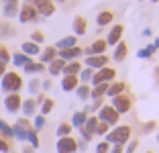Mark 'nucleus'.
Listing matches in <instances>:
<instances>
[{
	"label": "nucleus",
	"mask_w": 159,
	"mask_h": 153,
	"mask_svg": "<svg viewBox=\"0 0 159 153\" xmlns=\"http://www.w3.org/2000/svg\"><path fill=\"white\" fill-rule=\"evenodd\" d=\"M131 135H133V129L129 125H116L106 133L104 141H108L110 145H122V147H125V145L133 139Z\"/></svg>",
	"instance_id": "obj_1"
},
{
	"label": "nucleus",
	"mask_w": 159,
	"mask_h": 153,
	"mask_svg": "<svg viewBox=\"0 0 159 153\" xmlns=\"http://www.w3.org/2000/svg\"><path fill=\"white\" fill-rule=\"evenodd\" d=\"M23 86H25V82H23V76L19 72H6L0 78V90L4 94H19Z\"/></svg>",
	"instance_id": "obj_2"
},
{
	"label": "nucleus",
	"mask_w": 159,
	"mask_h": 153,
	"mask_svg": "<svg viewBox=\"0 0 159 153\" xmlns=\"http://www.w3.org/2000/svg\"><path fill=\"white\" fill-rule=\"evenodd\" d=\"M25 2L33 6V8L37 10V14L43 16V19L55 14V2H53V0H25Z\"/></svg>",
	"instance_id": "obj_3"
},
{
	"label": "nucleus",
	"mask_w": 159,
	"mask_h": 153,
	"mask_svg": "<svg viewBox=\"0 0 159 153\" xmlns=\"http://www.w3.org/2000/svg\"><path fill=\"white\" fill-rule=\"evenodd\" d=\"M96 116H98V121H100V123H106L110 129H112V127H116L118 121H120V114H118V112L114 110L110 104H104V106L98 110V114H96Z\"/></svg>",
	"instance_id": "obj_4"
},
{
	"label": "nucleus",
	"mask_w": 159,
	"mask_h": 153,
	"mask_svg": "<svg viewBox=\"0 0 159 153\" xmlns=\"http://www.w3.org/2000/svg\"><path fill=\"white\" fill-rule=\"evenodd\" d=\"M116 80V70L114 67H110V65H106V67H102V70H96L94 72V78L92 82H90V86H96V84H110Z\"/></svg>",
	"instance_id": "obj_5"
},
{
	"label": "nucleus",
	"mask_w": 159,
	"mask_h": 153,
	"mask_svg": "<svg viewBox=\"0 0 159 153\" xmlns=\"http://www.w3.org/2000/svg\"><path fill=\"white\" fill-rule=\"evenodd\" d=\"M110 106H112L118 114H126V112H131V108H133V98L125 92V94H120V96L110 98Z\"/></svg>",
	"instance_id": "obj_6"
},
{
	"label": "nucleus",
	"mask_w": 159,
	"mask_h": 153,
	"mask_svg": "<svg viewBox=\"0 0 159 153\" xmlns=\"http://www.w3.org/2000/svg\"><path fill=\"white\" fill-rule=\"evenodd\" d=\"M57 153H78V139L75 137H59L55 143Z\"/></svg>",
	"instance_id": "obj_7"
},
{
	"label": "nucleus",
	"mask_w": 159,
	"mask_h": 153,
	"mask_svg": "<svg viewBox=\"0 0 159 153\" xmlns=\"http://www.w3.org/2000/svg\"><path fill=\"white\" fill-rule=\"evenodd\" d=\"M33 129V125H31V121L29 118H19V121L12 125V135L16 137L19 141H27V135H29V131Z\"/></svg>",
	"instance_id": "obj_8"
},
{
	"label": "nucleus",
	"mask_w": 159,
	"mask_h": 153,
	"mask_svg": "<svg viewBox=\"0 0 159 153\" xmlns=\"http://www.w3.org/2000/svg\"><path fill=\"white\" fill-rule=\"evenodd\" d=\"M16 16H19V21H20L23 25H25V23H37V21L41 19V16L37 14V10H35L31 4H27V2H25V4H20L19 14H16Z\"/></svg>",
	"instance_id": "obj_9"
},
{
	"label": "nucleus",
	"mask_w": 159,
	"mask_h": 153,
	"mask_svg": "<svg viewBox=\"0 0 159 153\" xmlns=\"http://www.w3.org/2000/svg\"><path fill=\"white\" fill-rule=\"evenodd\" d=\"M108 61H110V59H108V55L104 53V55H88V57L84 59V63H86V67H90V70L96 72V70H102V67H106Z\"/></svg>",
	"instance_id": "obj_10"
},
{
	"label": "nucleus",
	"mask_w": 159,
	"mask_h": 153,
	"mask_svg": "<svg viewBox=\"0 0 159 153\" xmlns=\"http://www.w3.org/2000/svg\"><path fill=\"white\" fill-rule=\"evenodd\" d=\"M0 10L4 14L6 19H14L16 14H19V8H20V2L19 0H0Z\"/></svg>",
	"instance_id": "obj_11"
},
{
	"label": "nucleus",
	"mask_w": 159,
	"mask_h": 153,
	"mask_svg": "<svg viewBox=\"0 0 159 153\" xmlns=\"http://www.w3.org/2000/svg\"><path fill=\"white\" fill-rule=\"evenodd\" d=\"M20 104H23L20 94H6L4 96V108H6V112H10V114H16V112L20 110Z\"/></svg>",
	"instance_id": "obj_12"
},
{
	"label": "nucleus",
	"mask_w": 159,
	"mask_h": 153,
	"mask_svg": "<svg viewBox=\"0 0 159 153\" xmlns=\"http://www.w3.org/2000/svg\"><path fill=\"white\" fill-rule=\"evenodd\" d=\"M122 33H125V27L122 25H112L110 27V31H108V35H106V45L108 47H114L116 43H120L122 41Z\"/></svg>",
	"instance_id": "obj_13"
},
{
	"label": "nucleus",
	"mask_w": 159,
	"mask_h": 153,
	"mask_svg": "<svg viewBox=\"0 0 159 153\" xmlns=\"http://www.w3.org/2000/svg\"><path fill=\"white\" fill-rule=\"evenodd\" d=\"M82 55H84V49H82L80 45L70 47V49L57 51V57H59V59H63V61H75V59H80Z\"/></svg>",
	"instance_id": "obj_14"
},
{
	"label": "nucleus",
	"mask_w": 159,
	"mask_h": 153,
	"mask_svg": "<svg viewBox=\"0 0 159 153\" xmlns=\"http://www.w3.org/2000/svg\"><path fill=\"white\" fill-rule=\"evenodd\" d=\"M106 47L108 45H106L104 39H96L94 43H90V45L84 49V53H86V57L88 55H104V53H106Z\"/></svg>",
	"instance_id": "obj_15"
},
{
	"label": "nucleus",
	"mask_w": 159,
	"mask_h": 153,
	"mask_svg": "<svg viewBox=\"0 0 159 153\" xmlns=\"http://www.w3.org/2000/svg\"><path fill=\"white\" fill-rule=\"evenodd\" d=\"M71 27H74V35L75 37H82V35H86V31H88V21H86V16L78 14V16H74Z\"/></svg>",
	"instance_id": "obj_16"
},
{
	"label": "nucleus",
	"mask_w": 159,
	"mask_h": 153,
	"mask_svg": "<svg viewBox=\"0 0 159 153\" xmlns=\"http://www.w3.org/2000/svg\"><path fill=\"white\" fill-rule=\"evenodd\" d=\"M37 102H35V98H25L23 104H20V110H23L25 118H31V116L37 114Z\"/></svg>",
	"instance_id": "obj_17"
},
{
	"label": "nucleus",
	"mask_w": 159,
	"mask_h": 153,
	"mask_svg": "<svg viewBox=\"0 0 159 153\" xmlns=\"http://www.w3.org/2000/svg\"><path fill=\"white\" fill-rule=\"evenodd\" d=\"M126 55H129V45H126L125 41L116 43V45H114V53H112V59L116 61V63H122V61L126 59Z\"/></svg>",
	"instance_id": "obj_18"
},
{
	"label": "nucleus",
	"mask_w": 159,
	"mask_h": 153,
	"mask_svg": "<svg viewBox=\"0 0 159 153\" xmlns=\"http://www.w3.org/2000/svg\"><path fill=\"white\" fill-rule=\"evenodd\" d=\"M126 92V84L125 82H118V80H114V82L108 84V92L106 96L108 98H114V96H120V94Z\"/></svg>",
	"instance_id": "obj_19"
},
{
	"label": "nucleus",
	"mask_w": 159,
	"mask_h": 153,
	"mask_svg": "<svg viewBox=\"0 0 159 153\" xmlns=\"http://www.w3.org/2000/svg\"><path fill=\"white\" fill-rule=\"evenodd\" d=\"M57 57V49L53 45H49V47H45V49H41V53H39V61H41L43 65H49L53 59Z\"/></svg>",
	"instance_id": "obj_20"
},
{
	"label": "nucleus",
	"mask_w": 159,
	"mask_h": 153,
	"mask_svg": "<svg viewBox=\"0 0 159 153\" xmlns=\"http://www.w3.org/2000/svg\"><path fill=\"white\" fill-rule=\"evenodd\" d=\"M78 86H80L78 76H63V78H61V90H63V92H75Z\"/></svg>",
	"instance_id": "obj_21"
},
{
	"label": "nucleus",
	"mask_w": 159,
	"mask_h": 153,
	"mask_svg": "<svg viewBox=\"0 0 159 153\" xmlns=\"http://www.w3.org/2000/svg\"><path fill=\"white\" fill-rule=\"evenodd\" d=\"M20 53H25L27 57H37L39 53H41V45H37V43H33V41H25L23 45H20Z\"/></svg>",
	"instance_id": "obj_22"
},
{
	"label": "nucleus",
	"mask_w": 159,
	"mask_h": 153,
	"mask_svg": "<svg viewBox=\"0 0 159 153\" xmlns=\"http://www.w3.org/2000/svg\"><path fill=\"white\" fill-rule=\"evenodd\" d=\"M82 61L75 59V61H66V65H63V72H61V76H78L80 72H82Z\"/></svg>",
	"instance_id": "obj_23"
},
{
	"label": "nucleus",
	"mask_w": 159,
	"mask_h": 153,
	"mask_svg": "<svg viewBox=\"0 0 159 153\" xmlns=\"http://www.w3.org/2000/svg\"><path fill=\"white\" fill-rule=\"evenodd\" d=\"M112 21H114L112 10H100L98 16H96V25L98 27H108V25H112Z\"/></svg>",
	"instance_id": "obj_24"
},
{
	"label": "nucleus",
	"mask_w": 159,
	"mask_h": 153,
	"mask_svg": "<svg viewBox=\"0 0 159 153\" xmlns=\"http://www.w3.org/2000/svg\"><path fill=\"white\" fill-rule=\"evenodd\" d=\"M75 45H78V37H75V35H67V37L59 39L53 47H55L57 51H61V49H70V47H75Z\"/></svg>",
	"instance_id": "obj_25"
},
{
	"label": "nucleus",
	"mask_w": 159,
	"mask_h": 153,
	"mask_svg": "<svg viewBox=\"0 0 159 153\" xmlns=\"http://www.w3.org/2000/svg\"><path fill=\"white\" fill-rule=\"evenodd\" d=\"M106 92H108V84H96V86H92V92H90V100L106 98Z\"/></svg>",
	"instance_id": "obj_26"
},
{
	"label": "nucleus",
	"mask_w": 159,
	"mask_h": 153,
	"mask_svg": "<svg viewBox=\"0 0 159 153\" xmlns=\"http://www.w3.org/2000/svg\"><path fill=\"white\" fill-rule=\"evenodd\" d=\"M86 118H88V114H86L84 110H75L74 112V116H71V129H82L84 127V123H86Z\"/></svg>",
	"instance_id": "obj_27"
},
{
	"label": "nucleus",
	"mask_w": 159,
	"mask_h": 153,
	"mask_svg": "<svg viewBox=\"0 0 159 153\" xmlns=\"http://www.w3.org/2000/svg\"><path fill=\"white\" fill-rule=\"evenodd\" d=\"M63 65H66V61L59 59V57H55L51 63L47 65V72H49V76H59L61 72H63Z\"/></svg>",
	"instance_id": "obj_28"
},
{
	"label": "nucleus",
	"mask_w": 159,
	"mask_h": 153,
	"mask_svg": "<svg viewBox=\"0 0 159 153\" xmlns=\"http://www.w3.org/2000/svg\"><path fill=\"white\" fill-rule=\"evenodd\" d=\"M25 74H43V72H45V65L41 63V61H29V63H25Z\"/></svg>",
	"instance_id": "obj_29"
},
{
	"label": "nucleus",
	"mask_w": 159,
	"mask_h": 153,
	"mask_svg": "<svg viewBox=\"0 0 159 153\" xmlns=\"http://www.w3.org/2000/svg\"><path fill=\"white\" fill-rule=\"evenodd\" d=\"M90 92H92V86H90V84H80L78 88H75V96H78L80 100H84V102L90 100Z\"/></svg>",
	"instance_id": "obj_30"
},
{
	"label": "nucleus",
	"mask_w": 159,
	"mask_h": 153,
	"mask_svg": "<svg viewBox=\"0 0 159 153\" xmlns=\"http://www.w3.org/2000/svg\"><path fill=\"white\" fill-rule=\"evenodd\" d=\"M0 137H4L6 141H10L14 137L12 135V125H8L4 118H0Z\"/></svg>",
	"instance_id": "obj_31"
},
{
	"label": "nucleus",
	"mask_w": 159,
	"mask_h": 153,
	"mask_svg": "<svg viewBox=\"0 0 159 153\" xmlns=\"http://www.w3.org/2000/svg\"><path fill=\"white\" fill-rule=\"evenodd\" d=\"M14 35H16V29H14L10 23H0V39L14 37Z\"/></svg>",
	"instance_id": "obj_32"
},
{
	"label": "nucleus",
	"mask_w": 159,
	"mask_h": 153,
	"mask_svg": "<svg viewBox=\"0 0 159 153\" xmlns=\"http://www.w3.org/2000/svg\"><path fill=\"white\" fill-rule=\"evenodd\" d=\"M92 78H94V70H90V67H82V72L78 74L80 84H90Z\"/></svg>",
	"instance_id": "obj_33"
},
{
	"label": "nucleus",
	"mask_w": 159,
	"mask_h": 153,
	"mask_svg": "<svg viewBox=\"0 0 159 153\" xmlns=\"http://www.w3.org/2000/svg\"><path fill=\"white\" fill-rule=\"evenodd\" d=\"M10 61H12L16 67H25V63H29L31 57H27L25 53H14V55H10Z\"/></svg>",
	"instance_id": "obj_34"
},
{
	"label": "nucleus",
	"mask_w": 159,
	"mask_h": 153,
	"mask_svg": "<svg viewBox=\"0 0 159 153\" xmlns=\"http://www.w3.org/2000/svg\"><path fill=\"white\" fill-rule=\"evenodd\" d=\"M155 51H157V49H155V45L151 43V45H147V47H143V49L137 51V57H139V59H149Z\"/></svg>",
	"instance_id": "obj_35"
},
{
	"label": "nucleus",
	"mask_w": 159,
	"mask_h": 153,
	"mask_svg": "<svg viewBox=\"0 0 159 153\" xmlns=\"http://www.w3.org/2000/svg\"><path fill=\"white\" fill-rule=\"evenodd\" d=\"M71 131H74V129H71L70 123H59V125H57V131H55V133H57V139H59V137H70Z\"/></svg>",
	"instance_id": "obj_36"
},
{
	"label": "nucleus",
	"mask_w": 159,
	"mask_h": 153,
	"mask_svg": "<svg viewBox=\"0 0 159 153\" xmlns=\"http://www.w3.org/2000/svg\"><path fill=\"white\" fill-rule=\"evenodd\" d=\"M27 143L31 145L33 149H39V145H41V141H39V133L35 129H31L29 131V135H27Z\"/></svg>",
	"instance_id": "obj_37"
},
{
	"label": "nucleus",
	"mask_w": 159,
	"mask_h": 153,
	"mask_svg": "<svg viewBox=\"0 0 159 153\" xmlns=\"http://www.w3.org/2000/svg\"><path fill=\"white\" fill-rule=\"evenodd\" d=\"M27 88H29V92H31V98H33V96H37V94L41 92V80H39V78H33L31 82H29V86H27Z\"/></svg>",
	"instance_id": "obj_38"
},
{
	"label": "nucleus",
	"mask_w": 159,
	"mask_h": 153,
	"mask_svg": "<svg viewBox=\"0 0 159 153\" xmlns=\"http://www.w3.org/2000/svg\"><path fill=\"white\" fill-rule=\"evenodd\" d=\"M39 106H41V114H43V116H47L49 112L53 110V106H55V100H51V98H45V100H43Z\"/></svg>",
	"instance_id": "obj_39"
},
{
	"label": "nucleus",
	"mask_w": 159,
	"mask_h": 153,
	"mask_svg": "<svg viewBox=\"0 0 159 153\" xmlns=\"http://www.w3.org/2000/svg\"><path fill=\"white\" fill-rule=\"evenodd\" d=\"M31 125H33V129L39 133V131L45 127V116H43V114H35V116H33V123H31Z\"/></svg>",
	"instance_id": "obj_40"
},
{
	"label": "nucleus",
	"mask_w": 159,
	"mask_h": 153,
	"mask_svg": "<svg viewBox=\"0 0 159 153\" xmlns=\"http://www.w3.org/2000/svg\"><path fill=\"white\" fill-rule=\"evenodd\" d=\"M0 61H2V63H6V65H8V61H10V51L6 49L4 43H0Z\"/></svg>",
	"instance_id": "obj_41"
},
{
	"label": "nucleus",
	"mask_w": 159,
	"mask_h": 153,
	"mask_svg": "<svg viewBox=\"0 0 159 153\" xmlns=\"http://www.w3.org/2000/svg\"><path fill=\"white\" fill-rule=\"evenodd\" d=\"M108 131H110V127H108L106 123H100V121H98V127H96V135H98V137H106Z\"/></svg>",
	"instance_id": "obj_42"
},
{
	"label": "nucleus",
	"mask_w": 159,
	"mask_h": 153,
	"mask_svg": "<svg viewBox=\"0 0 159 153\" xmlns=\"http://www.w3.org/2000/svg\"><path fill=\"white\" fill-rule=\"evenodd\" d=\"M110 147H112V145L108 143V141L102 139L98 145H96V153H108V151H110Z\"/></svg>",
	"instance_id": "obj_43"
},
{
	"label": "nucleus",
	"mask_w": 159,
	"mask_h": 153,
	"mask_svg": "<svg viewBox=\"0 0 159 153\" xmlns=\"http://www.w3.org/2000/svg\"><path fill=\"white\" fill-rule=\"evenodd\" d=\"M137 147H139V139H131L129 143L125 145V153H135Z\"/></svg>",
	"instance_id": "obj_44"
},
{
	"label": "nucleus",
	"mask_w": 159,
	"mask_h": 153,
	"mask_svg": "<svg viewBox=\"0 0 159 153\" xmlns=\"http://www.w3.org/2000/svg\"><path fill=\"white\" fill-rule=\"evenodd\" d=\"M31 41L37 43V45H41V43H45V35H43L41 31H35L33 35H31Z\"/></svg>",
	"instance_id": "obj_45"
},
{
	"label": "nucleus",
	"mask_w": 159,
	"mask_h": 153,
	"mask_svg": "<svg viewBox=\"0 0 159 153\" xmlns=\"http://www.w3.org/2000/svg\"><path fill=\"white\" fill-rule=\"evenodd\" d=\"M10 141H6L4 137H0V153H10Z\"/></svg>",
	"instance_id": "obj_46"
},
{
	"label": "nucleus",
	"mask_w": 159,
	"mask_h": 153,
	"mask_svg": "<svg viewBox=\"0 0 159 153\" xmlns=\"http://www.w3.org/2000/svg\"><path fill=\"white\" fill-rule=\"evenodd\" d=\"M108 153H125V147H122V145H112Z\"/></svg>",
	"instance_id": "obj_47"
},
{
	"label": "nucleus",
	"mask_w": 159,
	"mask_h": 153,
	"mask_svg": "<svg viewBox=\"0 0 159 153\" xmlns=\"http://www.w3.org/2000/svg\"><path fill=\"white\" fill-rule=\"evenodd\" d=\"M49 88H51V80H43L41 82V92H47Z\"/></svg>",
	"instance_id": "obj_48"
},
{
	"label": "nucleus",
	"mask_w": 159,
	"mask_h": 153,
	"mask_svg": "<svg viewBox=\"0 0 159 153\" xmlns=\"http://www.w3.org/2000/svg\"><path fill=\"white\" fill-rule=\"evenodd\" d=\"M155 127H157V123H155V121H149V123L145 125V133H149V131H153Z\"/></svg>",
	"instance_id": "obj_49"
},
{
	"label": "nucleus",
	"mask_w": 159,
	"mask_h": 153,
	"mask_svg": "<svg viewBox=\"0 0 159 153\" xmlns=\"http://www.w3.org/2000/svg\"><path fill=\"white\" fill-rule=\"evenodd\" d=\"M4 74H6V63H2V61H0V78H2Z\"/></svg>",
	"instance_id": "obj_50"
},
{
	"label": "nucleus",
	"mask_w": 159,
	"mask_h": 153,
	"mask_svg": "<svg viewBox=\"0 0 159 153\" xmlns=\"http://www.w3.org/2000/svg\"><path fill=\"white\" fill-rule=\"evenodd\" d=\"M23 153H35V149L31 145H27V147H23Z\"/></svg>",
	"instance_id": "obj_51"
},
{
	"label": "nucleus",
	"mask_w": 159,
	"mask_h": 153,
	"mask_svg": "<svg viewBox=\"0 0 159 153\" xmlns=\"http://www.w3.org/2000/svg\"><path fill=\"white\" fill-rule=\"evenodd\" d=\"M153 45H155V49H159V39H155V41H153Z\"/></svg>",
	"instance_id": "obj_52"
},
{
	"label": "nucleus",
	"mask_w": 159,
	"mask_h": 153,
	"mask_svg": "<svg viewBox=\"0 0 159 153\" xmlns=\"http://www.w3.org/2000/svg\"><path fill=\"white\" fill-rule=\"evenodd\" d=\"M53 2H57V4H63V2H67V0H53Z\"/></svg>",
	"instance_id": "obj_53"
},
{
	"label": "nucleus",
	"mask_w": 159,
	"mask_h": 153,
	"mask_svg": "<svg viewBox=\"0 0 159 153\" xmlns=\"http://www.w3.org/2000/svg\"><path fill=\"white\" fill-rule=\"evenodd\" d=\"M155 139H157V143H159V133H157V137H155Z\"/></svg>",
	"instance_id": "obj_54"
},
{
	"label": "nucleus",
	"mask_w": 159,
	"mask_h": 153,
	"mask_svg": "<svg viewBox=\"0 0 159 153\" xmlns=\"http://www.w3.org/2000/svg\"><path fill=\"white\" fill-rule=\"evenodd\" d=\"M145 153H155V151H145Z\"/></svg>",
	"instance_id": "obj_55"
},
{
	"label": "nucleus",
	"mask_w": 159,
	"mask_h": 153,
	"mask_svg": "<svg viewBox=\"0 0 159 153\" xmlns=\"http://www.w3.org/2000/svg\"><path fill=\"white\" fill-rule=\"evenodd\" d=\"M153 2H159V0H153Z\"/></svg>",
	"instance_id": "obj_56"
},
{
	"label": "nucleus",
	"mask_w": 159,
	"mask_h": 153,
	"mask_svg": "<svg viewBox=\"0 0 159 153\" xmlns=\"http://www.w3.org/2000/svg\"><path fill=\"white\" fill-rule=\"evenodd\" d=\"M10 153H14V151H10Z\"/></svg>",
	"instance_id": "obj_57"
},
{
	"label": "nucleus",
	"mask_w": 159,
	"mask_h": 153,
	"mask_svg": "<svg viewBox=\"0 0 159 153\" xmlns=\"http://www.w3.org/2000/svg\"><path fill=\"white\" fill-rule=\"evenodd\" d=\"M141 2H143V0H141Z\"/></svg>",
	"instance_id": "obj_58"
},
{
	"label": "nucleus",
	"mask_w": 159,
	"mask_h": 153,
	"mask_svg": "<svg viewBox=\"0 0 159 153\" xmlns=\"http://www.w3.org/2000/svg\"><path fill=\"white\" fill-rule=\"evenodd\" d=\"M0 6H2V4H0Z\"/></svg>",
	"instance_id": "obj_59"
}]
</instances>
